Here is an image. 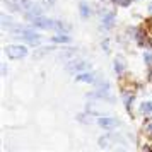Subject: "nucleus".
<instances>
[{
  "label": "nucleus",
  "instance_id": "nucleus-1",
  "mask_svg": "<svg viewBox=\"0 0 152 152\" xmlns=\"http://www.w3.org/2000/svg\"><path fill=\"white\" fill-rule=\"evenodd\" d=\"M5 53H7L9 58H15V60H19V58L28 56V48H26L24 45H10V46L5 48Z\"/></svg>",
  "mask_w": 152,
  "mask_h": 152
},
{
  "label": "nucleus",
  "instance_id": "nucleus-2",
  "mask_svg": "<svg viewBox=\"0 0 152 152\" xmlns=\"http://www.w3.org/2000/svg\"><path fill=\"white\" fill-rule=\"evenodd\" d=\"M67 69L70 72H86V70L91 69V63L87 60H77V62H72L67 65Z\"/></svg>",
  "mask_w": 152,
  "mask_h": 152
},
{
  "label": "nucleus",
  "instance_id": "nucleus-3",
  "mask_svg": "<svg viewBox=\"0 0 152 152\" xmlns=\"http://www.w3.org/2000/svg\"><path fill=\"white\" fill-rule=\"evenodd\" d=\"M97 125H99L101 128H106V130H113V128H116L118 126V121L115 120V118L101 116V118H97Z\"/></svg>",
  "mask_w": 152,
  "mask_h": 152
},
{
  "label": "nucleus",
  "instance_id": "nucleus-4",
  "mask_svg": "<svg viewBox=\"0 0 152 152\" xmlns=\"http://www.w3.org/2000/svg\"><path fill=\"white\" fill-rule=\"evenodd\" d=\"M113 24H115V12H106L103 15V24H101L103 31H108Z\"/></svg>",
  "mask_w": 152,
  "mask_h": 152
},
{
  "label": "nucleus",
  "instance_id": "nucleus-5",
  "mask_svg": "<svg viewBox=\"0 0 152 152\" xmlns=\"http://www.w3.org/2000/svg\"><path fill=\"white\" fill-rule=\"evenodd\" d=\"M77 80L79 82H86V84H92L96 80V77H94V74H91V72H80L77 75Z\"/></svg>",
  "mask_w": 152,
  "mask_h": 152
},
{
  "label": "nucleus",
  "instance_id": "nucleus-6",
  "mask_svg": "<svg viewBox=\"0 0 152 152\" xmlns=\"http://www.w3.org/2000/svg\"><path fill=\"white\" fill-rule=\"evenodd\" d=\"M133 99H135V96H133L132 92L123 94V101H125V106H126V111H132V103H133Z\"/></svg>",
  "mask_w": 152,
  "mask_h": 152
},
{
  "label": "nucleus",
  "instance_id": "nucleus-7",
  "mask_svg": "<svg viewBox=\"0 0 152 152\" xmlns=\"http://www.w3.org/2000/svg\"><path fill=\"white\" fill-rule=\"evenodd\" d=\"M140 113L152 115V101H144V103L140 104Z\"/></svg>",
  "mask_w": 152,
  "mask_h": 152
},
{
  "label": "nucleus",
  "instance_id": "nucleus-8",
  "mask_svg": "<svg viewBox=\"0 0 152 152\" xmlns=\"http://www.w3.org/2000/svg\"><path fill=\"white\" fill-rule=\"evenodd\" d=\"M51 43H60V45H65V43H70V38L67 34H58L51 38Z\"/></svg>",
  "mask_w": 152,
  "mask_h": 152
},
{
  "label": "nucleus",
  "instance_id": "nucleus-9",
  "mask_svg": "<svg viewBox=\"0 0 152 152\" xmlns=\"http://www.w3.org/2000/svg\"><path fill=\"white\" fill-rule=\"evenodd\" d=\"M79 10H80V15H82L84 19H87V17H89V7H87V4H86V2H80V4H79Z\"/></svg>",
  "mask_w": 152,
  "mask_h": 152
},
{
  "label": "nucleus",
  "instance_id": "nucleus-10",
  "mask_svg": "<svg viewBox=\"0 0 152 152\" xmlns=\"http://www.w3.org/2000/svg\"><path fill=\"white\" fill-rule=\"evenodd\" d=\"M53 29H55L56 33H67V24H63L62 21H55V26H53Z\"/></svg>",
  "mask_w": 152,
  "mask_h": 152
},
{
  "label": "nucleus",
  "instance_id": "nucleus-11",
  "mask_svg": "<svg viewBox=\"0 0 152 152\" xmlns=\"http://www.w3.org/2000/svg\"><path fill=\"white\" fill-rule=\"evenodd\" d=\"M123 69H125V63L121 62V58H116V60H115V70H116L118 75L123 72Z\"/></svg>",
  "mask_w": 152,
  "mask_h": 152
},
{
  "label": "nucleus",
  "instance_id": "nucleus-12",
  "mask_svg": "<svg viewBox=\"0 0 152 152\" xmlns=\"http://www.w3.org/2000/svg\"><path fill=\"white\" fill-rule=\"evenodd\" d=\"M135 39H137V43L140 45V46H144L145 45V38H144V33L140 31V29H137V33H135Z\"/></svg>",
  "mask_w": 152,
  "mask_h": 152
},
{
  "label": "nucleus",
  "instance_id": "nucleus-13",
  "mask_svg": "<svg viewBox=\"0 0 152 152\" xmlns=\"http://www.w3.org/2000/svg\"><path fill=\"white\" fill-rule=\"evenodd\" d=\"M144 62H145V65L152 67V51H145L144 53Z\"/></svg>",
  "mask_w": 152,
  "mask_h": 152
},
{
  "label": "nucleus",
  "instance_id": "nucleus-14",
  "mask_svg": "<svg viewBox=\"0 0 152 152\" xmlns=\"http://www.w3.org/2000/svg\"><path fill=\"white\" fill-rule=\"evenodd\" d=\"M145 132L147 133H152V121H147L145 123Z\"/></svg>",
  "mask_w": 152,
  "mask_h": 152
},
{
  "label": "nucleus",
  "instance_id": "nucleus-15",
  "mask_svg": "<svg viewBox=\"0 0 152 152\" xmlns=\"http://www.w3.org/2000/svg\"><path fill=\"white\" fill-rule=\"evenodd\" d=\"M130 4H132V0H121V2H120V5H121V7H128Z\"/></svg>",
  "mask_w": 152,
  "mask_h": 152
},
{
  "label": "nucleus",
  "instance_id": "nucleus-16",
  "mask_svg": "<svg viewBox=\"0 0 152 152\" xmlns=\"http://www.w3.org/2000/svg\"><path fill=\"white\" fill-rule=\"evenodd\" d=\"M120 2H121V0H113V4H118V5H120Z\"/></svg>",
  "mask_w": 152,
  "mask_h": 152
},
{
  "label": "nucleus",
  "instance_id": "nucleus-17",
  "mask_svg": "<svg viewBox=\"0 0 152 152\" xmlns=\"http://www.w3.org/2000/svg\"><path fill=\"white\" fill-rule=\"evenodd\" d=\"M48 4H50V5H53V4H55V0H48Z\"/></svg>",
  "mask_w": 152,
  "mask_h": 152
},
{
  "label": "nucleus",
  "instance_id": "nucleus-18",
  "mask_svg": "<svg viewBox=\"0 0 152 152\" xmlns=\"http://www.w3.org/2000/svg\"><path fill=\"white\" fill-rule=\"evenodd\" d=\"M149 12H151V14H152V5H151V7H149Z\"/></svg>",
  "mask_w": 152,
  "mask_h": 152
}]
</instances>
